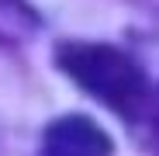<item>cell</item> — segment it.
I'll use <instances>...</instances> for the list:
<instances>
[{
	"label": "cell",
	"mask_w": 159,
	"mask_h": 156,
	"mask_svg": "<svg viewBox=\"0 0 159 156\" xmlns=\"http://www.w3.org/2000/svg\"><path fill=\"white\" fill-rule=\"evenodd\" d=\"M114 146L104 128L83 115H66L45 128L42 156H111Z\"/></svg>",
	"instance_id": "cell-2"
},
{
	"label": "cell",
	"mask_w": 159,
	"mask_h": 156,
	"mask_svg": "<svg viewBox=\"0 0 159 156\" xmlns=\"http://www.w3.org/2000/svg\"><path fill=\"white\" fill-rule=\"evenodd\" d=\"M56 66L80 90H87L90 97H97L100 104H107L114 115L128 121L142 115L145 101H149V80H145L142 66L114 45L66 42L56 52Z\"/></svg>",
	"instance_id": "cell-1"
}]
</instances>
